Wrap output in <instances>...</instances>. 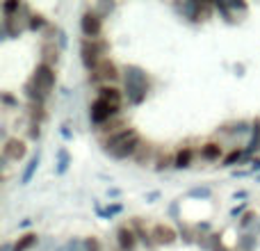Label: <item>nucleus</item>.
I'll return each mask as SVG.
<instances>
[{"label": "nucleus", "instance_id": "1", "mask_svg": "<svg viewBox=\"0 0 260 251\" xmlns=\"http://www.w3.org/2000/svg\"><path fill=\"white\" fill-rule=\"evenodd\" d=\"M121 105H123V94L117 89L114 85L110 87H99V94H96L94 103H91V121L96 125H105L110 121H114V119L119 117V112H121Z\"/></svg>", "mask_w": 260, "mask_h": 251}, {"label": "nucleus", "instance_id": "2", "mask_svg": "<svg viewBox=\"0 0 260 251\" xmlns=\"http://www.w3.org/2000/svg\"><path fill=\"white\" fill-rule=\"evenodd\" d=\"M142 144H144L142 135H139L137 130L128 128V125L121 130H117V133L108 135V137H103L105 151H108L112 158H117V160H123V158H128V155H137Z\"/></svg>", "mask_w": 260, "mask_h": 251}, {"label": "nucleus", "instance_id": "3", "mask_svg": "<svg viewBox=\"0 0 260 251\" xmlns=\"http://www.w3.org/2000/svg\"><path fill=\"white\" fill-rule=\"evenodd\" d=\"M53 85H55V69L48 67V64H39L37 71L32 73L30 82L25 85V91L30 94L32 101H41L44 103V99L50 94Z\"/></svg>", "mask_w": 260, "mask_h": 251}, {"label": "nucleus", "instance_id": "4", "mask_svg": "<svg viewBox=\"0 0 260 251\" xmlns=\"http://www.w3.org/2000/svg\"><path fill=\"white\" fill-rule=\"evenodd\" d=\"M80 53H82V62H85V67L91 71V69L99 67L103 59H108L105 57V53H108V41H105L103 37H96V39H82Z\"/></svg>", "mask_w": 260, "mask_h": 251}, {"label": "nucleus", "instance_id": "5", "mask_svg": "<svg viewBox=\"0 0 260 251\" xmlns=\"http://www.w3.org/2000/svg\"><path fill=\"white\" fill-rule=\"evenodd\" d=\"M119 67L112 62V59H103V62L99 64V67H94L89 71V80L94 82V85H99V87H110V85H114V82L119 80Z\"/></svg>", "mask_w": 260, "mask_h": 251}, {"label": "nucleus", "instance_id": "6", "mask_svg": "<svg viewBox=\"0 0 260 251\" xmlns=\"http://www.w3.org/2000/svg\"><path fill=\"white\" fill-rule=\"evenodd\" d=\"M82 32H85V39H96L103 32V16L96 14L94 9L82 14Z\"/></svg>", "mask_w": 260, "mask_h": 251}, {"label": "nucleus", "instance_id": "7", "mask_svg": "<svg viewBox=\"0 0 260 251\" xmlns=\"http://www.w3.org/2000/svg\"><path fill=\"white\" fill-rule=\"evenodd\" d=\"M176 231L171 229V226H167V224H155L151 229V240L155 244H174L176 242Z\"/></svg>", "mask_w": 260, "mask_h": 251}, {"label": "nucleus", "instance_id": "8", "mask_svg": "<svg viewBox=\"0 0 260 251\" xmlns=\"http://www.w3.org/2000/svg\"><path fill=\"white\" fill-rule=\"evenodd\" d=\"M23 155H25V142H23V139H18V137L7 139V144H5V148H3V158H5V160L18 162Z\"/></svg>", "mask_w": 260, "mask_h": 251}, {"label": "nucleus", "instance_id": "9", "mask_svg": "<svg viewBox=\"0 0 260 251\" xmlns=\"http://www.w3.org/2000/svg\"><path fill=\"white\" fill-rule=\"evenodd\" d=\"M199 155L206 162L224 160V146H221V142H206L199 146Z\"/></svg>", "mask_w": 260, "mask_h": 251}, {"label": "nucleus", "instance_id": "10", "mask_svg": "<svg viewBox=\"0 0 260 251\" xmlns=\"http://www.w3.org/2000/svg\"><path fill=\"white\" fill-rule=\"evenodd\" d=\"M117 240H119V249L121 251H133L135 247H137L139 235H137V231L130 229V226H121L119 233H117Z\"/></svg>", "mask_w": 260, "mask_h": 251}, {"label": "nucleus", "instance_id": "11", "mask_svg": "<svg viewBox=\"0 0 260 251\" xmlns=\"http://www.w3.org/2000/svg\"><path fill=\"white\" fill-rule=\"evenodd\" d=\"M197 153H199V148L189 146V144H183L180 148H176V167H180V169H183V167H189Z\"/></svg>", "mask_w": 260, "mask_h": 251}, {"label": "nucleus", "instance_id": "12", "mask_svg": "<svg viewBox=\"0 0 260 251\" xmlns=\"http://www.w3.org/2000/svg\"><path fill=\"white\" fill-rule=\"evenodd\" d=\"M41 55H44V57H41V64H48V67H53V64L59 59V50L55 48L53 41H46L44 48H41Z\"/></svg>", "mask_w": 260, "mask_h": 251}, {"label": "nucleus", "instance_id": "13", "mask_svg": "<svg viewBox=\"0 0 260 251\" xmlns=\"http://www.w3.org/2000/svg\"><path fill=\"white\" fill-rule=\"evenodd\" d=\"M157 169H167V167H176V151H167V153H157L155 158Z\"/></svg>", "mask_w": 260, "mask_h": 251}, {"label": "nucleus", "instance_id": "14", "mask_svg": "<svg viewBox=\"0 0 260 251\" xmlns=\"http://www.w3.org/2000/svg\"><path fill=\"white\" fill-rule=\"evenodd\" d=\"M35 242H37V235L35 233H27V235H23L21 240H16V244H14V251H27Z\"/></svg>", "mask_w": 260, "mask_h": 251}, {"label": "nucleus", "instance_id": "15", "mask_svg": "<svg viewBox=\"0 0 260 251\" xmlns=\"http://www.w3.org/2000/svg\"><path fill=\"white\" fill-rule=\"evenodd\" d=\"M251 148H260V121L253 123V139H251Z\"/></svg>", "mask_w": 260, "mask_h": 251}, {"label": "nucleus", "instance_id": "16", "mask_svg": "<svg viewBox=\"0 0 260 251\" xmlns=\"http://www.w3.org/2000/svg\"><path fill=\"white\" fill-rule=\"evenodd\" d=\"M240 158H242V148H233V151H231L229 155L224 158V165H231V162L240 160Z\"/></svg>", "mask_w": 260, "mask_h": 251}, {"label": "nucleus", "instance_id": "17", "mask_svg": "<svg viewBox=\"0 0 260 251\" xmlns=\"http://www.w3.org/2000/svg\"><path fill=\"white\" fill-rule=\"evenodd\" d=\"M87 247H89V251H101V244L96 242L94 238H91V240H87Z\"/></svg>", "mask_w": 260, "mask_h": 251}]
</instances>
